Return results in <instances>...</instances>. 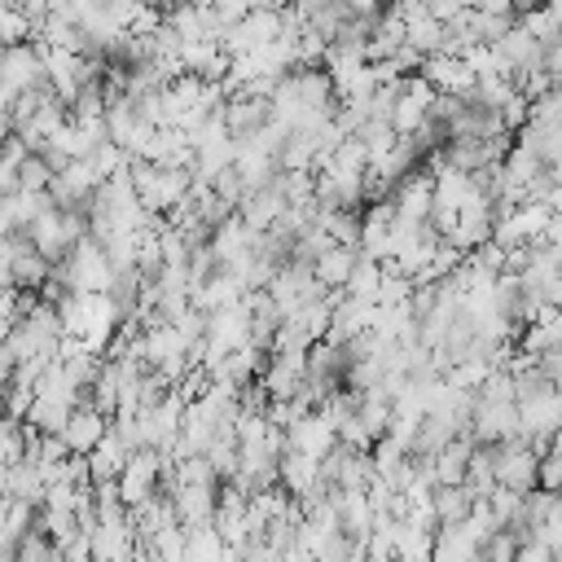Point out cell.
Instances as JSON below:
<instances>
[{"label": "cell", "mask_w": 562, "mask_h": 562, "mask_svg": "<svg viewBox=\"0 0 562 562\" xmlns=\"http://www.w3.org/2000/svg\"><path fill=\"white\" fill-rule=\"evenodd\" d=\"M88 233V220H83V206H44L31 224H26V237H31V246L48 259V263H61L70 250H75V241Z\"/></svg>", "instance_id": "6da1fadb"}, {"label": "cell", "mask_w": 562, "mask_h": 562, "mask_svg": "<svg viewBox=\"0 0 562 562\" xmlns=\"http://www.w3.org/2000/svg\"><path fill=\"white\" fill-rule=\"evenodd\" d=\"M492 448V474H496V487H509V492H531L540 483V448L522 435H509V439H496L487 443Z\"/></svg>", "instance_id": "7a4b0ae2"}, {"label": "cell", "mask_w": 562, "mask_h": 562, "mask_svg": "<svg viewBox=\"0 0 562 562\" xmlns=\"http://www.w3.org/2000/svg\"><path fill=\"white\" fill-rule=\"evenodd\" d=\"M514 404H518V435L531 439L544 452L549 439L562 430V386L558 382H544V386L518 395Z\"/></svg>", "instance_id": "3957f363"}, {"label": "cell", "mask_w": 562, "mask_h": 562, "mask_svg": "<svg viewBox=\"0 0 562 562\" xmlns=\"http://www.w3.org/2000/svg\"><path fill=\"white\" fill-rule=\"evenodd\" d=\"M57 268H61L70 290H110V281H114V263L105 259V250H101V241L92 233H83L75 241V250Z\"/></svg>", "instance_id": "277c9868"}, {"label": "cell", "mask_w": 562, "mask_h": 562, "mask_svg": "<svg viewBox=\"0 0 562 562\" xmlns=\"http://www.w3.org/2000/svg\"><path fill=\"white\" fill-rule=\"evenodd\" d=\"M114 483H119L123 505H140L145 496L162 492V452H158V448H136V452H127V461H123V470H119Z\"/></svg>", "instance_id": "5b68a950"}, {"label": "cell", "mask_w": 562, "mask_h": 562, "mask_svg": "<svg viewBox=\"0 0 562 562\" xmlns=\"http://www.w3.org/2000/svg\"><path fill=\"white\" fill-rule=\"evenodd\" d=\"M149 132H154V123L145 119V110H140L136 97L119 92V97L105 101V136H110L114 145H123L127 154H136V149L149 140Z\"/></svg>", "instance_id": "8992f818"}, {"label": "cell", "mask_w": 562, "mask_h": 562, "mask_svg": "<svg viewBox=\"0 0 562 562\" xmlns=\"http://www.w3.org/2000/svg\"><path fill=\"white\" fill-rule=\"evenodd\" d=\"M430 202H435V171H430L426 162H417L413 171H404V176L391 184V206H395L400 220L426 224Z\"/></svg>", "instance_id": "52a82bcc"}, {"label": "cell", "mask_w": 562, "mask_h": 562, "mask_svg": "<svg viewBox=\"0 0 562 562\" xmlns=\"http://www.w3.org/2000/svg\"><path fill=\"white\" fill-rule=\"evenodd\" d=\"M53 272V263L31 246V237L18 228V233H9V255H4V277L18 285V290H26V294H40V285H44V277Z\"/></svg>", "instance_id": "ba28073f"}, {"label": "cell", "mask_w": 562, "mask_h": 562, "mask_svg": "<svg viewBox=\"0 0 562 562\" xmlns=\"http://www.w3.org/2000/svg\"><path fill=\"white\" fill-rule=\"evenodd\" d=\"M220 119H224L228 136L241 140V136L259 132V127L272 119V97H250V92L233 88V92H224V101H220Z\"/></svg>", "instance_id": "9c48e42d"}, {"label": "cell", "mask_w": 562, "mask_h": 562, "mask_svg": "<svg viewBox=\"0 0 562 562\" xmlns=\"http://www.w3.org/2000/svg\"><path fill=\"white\" fill-rule=\"evenodd\" d=\"M97 184H101V176H97L92 158H70L66 167L53 171L48 198H53L57 206H88V198L97 193Z\"/></svg>", "instance_id": "30bf717a"}, {"label": "cell", "mask_w": 562, "mask_h": 562, "mask_svg": "<svg viewBox=\"0 0 562 562\" xmlns=\"http://www.w3.org/2000/svg\"><path fill=\"white\" fill-rule=\"evenodd\" d=\"M518 435V404L514 400H479L474 395V413H470V439L474 443H496Z\"/></svg>", "instance_id": "8fae6325"}, {"label": "cell", "mask_w": 562, "mask_h": 562, "mask_svg": "<svg viewBox=\"0 0 562 562\" xmlns=\"http://www.w3.org/2000/svg\"><path fill=\"white\" fill-rule=\"evenodd\" d=\"M105 430H110V417L97 408V404H88V400H75L70 404V417H66V426H61V439H66V448L70 452H92L101 439H105Z\"/></svg>", "instance_id": "7c38bea8"}, {"label": "cell", "mask_w": 562, "mask_h": 562, "mask_svg": "<svg viewBox=\"0 0 562 562\" xmlns=\"http://www.w3.org/2000/svg\"><path fill=\"white\" fill-rule=\"evenodd\" d=\"M334 443H338V430L321 408H307L285 426V448H299L307 457H325Z\"/></svg>", "instance_id": "4fadbf2b"}, {"label": "cell", "mask_w": 562, "mask_h": 562, "mask_svg": "<svg viewBox=\"0 0 562 562\" xmlns=\"http://www.w3.org/2000/svg\"><path fill=\"white\" fill-rule=\"evenodd\" d=\"M277 483H281L290 496H307V492L329 487V483L321 479V457H307V452H299V448H281V457H277Z\"/></svg>", "instance_id": "5bb4252c"}, {"label": "cell", "mask_w": 562, "mask_h": 562, "mask_svg": "<svg viewBox=\"0 0 562 562\" xmlns=\"http://www.w3.org/2000/svg\"><path fill=\"white\" fill-rule=\"evenodd\" d=\"M422 75L430 79L435 92H457V97H465V92L474 88V70H470V61H465L461 53H430V57H422Z\"/></svg>", "instance_id": "9a60e30c"}, {"label": "cell", "mask_w": 562, "mask_h": 562, "mask_svg": "<svg viewBox=\"0 0 562 562\" xmlns=\"http://www.w3.org/2000/svg\"><path fill=\"white\" fill-rule=\"evenodd\" d=\"M180 61H184V70L189 75H202V79H224V70H228V53H224V44H220V35H202V40H184L180 44Z\"/></svg>", "instance_id": "2e32d148"}, {"label": "cell", "mask_w": 562, "mask_h": 562, "mask_svg": "<svg viewBox=\"0 0 562 562\" xmlns=\"http://www.w3.org/2000/svg\"><path fill=\"white\" fill-rule=\"evenodd\" d=\"M285 211V198H281V189H277V180H268V184H259V189H250L241 202H237V215L246 220V228H255V233H263V228H272L277 224V215Z\"/></svg>", "instance_id": "e0dca14e"}, {"label": "cell", "mask_w": 562, "mask_h": 562, "mask_svg": "<svg viewBox=\"0 0 562 562\" xmlns=\"http://www.w3.org/2000/svg\"><path fill=\"white\" fill-rule=\"evenodd\" d=\"M356 259H360V246L329 241V246L312 259V277H316L325 290H342V285H347V277H351V268H356Z\"/></svg>", "instance_id": "ac0fdd59"}, {"label": "cell", "mask_w": 562, "mask_h": 562, "mask_svg": "<svg viewBox=\"0 0 562 562\" xmlns=\"http://www.w3.org/2000/svg\"><path fill=\"white\" fill-rule=\"evenodd\" d=\"M83 461H88V483H105V479H119V470L127 461V448L119 443L114 430H105V439L92 452H83Z\"/></svg>", "instance_id": "d6986e66"}, {"label": "cell", "mask_w": 562, "mask_h": 562, "mask_svg": "<svg viewBox=\"0 0 562 562\" xmlns=\"http://www.w3.org/2000/svg\"><path fill=\"white\" fill-rule=\"evenodd\" d=\"M4 496H18V501L40 505V501H44V474H40V461L22 457V461L4 465Z\"/></svg>", "instance_id": "ffe728a7"}, {"label": "cell", "mask_w": 562, "mask_h": 562, "mask_svg": "<svg viewBox=\"0 0 562 562\" xmlns=\"http://www.w3.org/2000/svg\"><path fill=\"white\" fill-rule=\"evenodd\" d=\"M430 558L439 562H457V558H479V540L461 527V522H439L435 527V544H430Z\"/></svg>", "instance_id": "44dd1931"}, {"label": "cell", "mask_w": 562, "mask_h": 562, "mask_svg": "<svg viewBox=\"0 0 562 562\" xmlns=\"http://www.w3.org/2000/svg\"><path fill=\"white\" fill-rule=\"evenodd\" d=\"M470 505H474V492L465 483H439V487H430V509H435L439 522H461L470 514Z\"/></svg>", "instance_id": "7402d4cb"}, {"label": "cell", "mask_w": 562, "mask_h": 562, "mask_svg": "<svg viewBox=\"0 0 562 562\" xmlns=\"http://www.w3.org/2000/svg\"><path fill=\"white\" fill-rule=\"evenodd\" d=\"M184 558H198V562H215V558H228V544L220 536L215 522H202V527H184Z\"/></svg>", "instance_id": "603a6c76"}, {"label": "cell", "mask_w": 562, "mask_h": 562, "mask_svg": "<svg viewBox=\"0 0 562 562\" xmlns=\"http://www.w3.org/2000/svg\"><path fill=\"white\" fill-rule=\"evenodd\" d=\"M404 44H408V48H417L422 57L439 53V48H443V22H439V18H430V13L408 18V22H404Z\"/></svg>", "instance_id": "cb8c5ba5"}, {"label": "cell", "mask_w": 562, "mask_h": 562, "mask_svg": "<svg viewBox=\"0 0 562 562\" xmlns=\"http://www.w3.org/2000/svg\"><path fill=\"white\" fill-rule=\"evenodd\" d=\"M378 285H382V259L360 255V259H356V268H351V277H347V285H342V294L378 303Z\"/></svg>", "instance_id": "d4e9b609"}, {"label": "cell", "mask_w": 562, "mask_h": 562, "mask_svg": "<svg viewBox=\"0 0 562 562\" xmlns=\"http://www.w3.org/2000/svg\"><path fill=\"white\" fill-rule=\"evenodd\" d=\"M66 417H70V404H57V400H48V395H35L22 422H26V426H35L40 435H61Z\"/></svg>", "instance_id": "484cf974"}, {"label": "cell", "mask_w": 562, "mask_h": 562, "mask_svg": "<svg viewBox=\"0 0 562 562\" xmlns=\"http://www.w3.org/2000/svg\"><path fill=\"white\" fill-rule=\"evenodd\" d=\"M22 40H35V18L18 0H0V48Z\"/></svg>", "instance_id": "4316f807"}, {"label": "cell", "mask_w": 562, "mask_h": 562, "mask_svg": "<svg viewBox=\"0 0 562 562\" xmlns=\"http://www.w3.org/2000/svg\"><path fill=\"white\" fill-rule=\"evenodd\" d=\"M57 558H61L57 540H53L48 531H40L35 522L18 536V562H57Z\"/></svg>", "instance_id": "83f0119b"}, {"label": "cell", "mask_w": 562, "mask_h": 562, "mask_svg": "<svg viewBox=\"0 0 562 562\" xmlns=\"http://www.w3.org/2000/svg\"><path fill=\"white\" fill-rule=\"evenodd\" d=\"M26 457V422L13 413H0V465H13Z\"/></svg>", "instance_id": "f1b7e54d"}, {"label": "cell", "mask_w": 562, "mask_h": 562, "mask_svg": "<svg viewBox=\"0 0 562 562\" xmlns=\"http://www.w3.org/2000/svg\"><path fill=\"white\" fill-rule=\"evenodd\" d=\"M430 544H435V531H422L395 518V558H430Z\"/></svg>", "instance_id": "f546056e"}, {"label": "cell", "mask_w": 562, "mask_h": 562, "mask_svg": "<svg viewBox=\"0 0 562 562\" xmlns=\"http://www.w3.org/2000/svg\"><path fill=\"white\" fill-rule=\"evenodd\" d=\"M48 180H53V162H48L40 149H31V154L18 162V189L44 193V189H48Z\"/></svg>", "instance_id": "4dcf8cb0"}, {"label": "cell", "mask_w": 562, "mask_h": 562, "mask_svg": "<svg viewBox=\"0 0 562 562\" xmlns=\"http://www.w3.org/2000/svg\"><path fill=\"white\" fill-rule=\"evenodd\" d=\"M479 553L492 558V562H514V558H518V531H514V527H496V531L479 544Z\"/></svg>", "instance_id": "1f68e13d"}, {"label": "cell", "mask_w": 562, "mask_h": 562, "mask_svg": "<svg viewBox=\"0 0 562 562\" xmlns=\"http://www.w3.org/2000/svg\"><path fill=\"white\" fill-rule=\"evenodd\" d=\"M527 119H536V123H562V88L553 83V88H544L540 97H531Z\"/></svg>", "instance_id": "d6a6232c"}, {"label": "cell", "mask_w": 562, "mask_h": 562, "mask_svg": "<svg viewBox=\"0 0 562 562\" xmlns=\"http://www.w3.org/2000/svg\"><path fill=\"white\" fill-rule=\"evenodd\" d=\"M206 184H211V189H215V193H220L224 202H233V206H237V202L246 198V180H241V171H237L233 162H228V167H220V171H215V176H211Z\"/></svg>", "instance_id": "836d02e7"}, {"label": "cell", "mask_w": 562, "mask_h": 562, "mask_svg": "<svg viewBox=\"0 0 562 562\" xmlns=\"http://www.w3.org/2000/svg\"><path fill=\"white\" fill-rule=\"evenodd\" d=\"M527 105H531V101H527V97L514 88V92H509V97L496 105V110H501V127H505V132H518V127L527 123Z\"/></svg>", "instance_id": "e575fe53"}, {"label": "cell", "mask_w": 562, "mask_h": 562, "mask_svg": "<svg viewBox=\"0 0 562 562\" xmlns=\"http://www.w3.org/2000/svg\"><path fill=\"white\" fill-rule=\"evenodd\" d=\"M536 487H553V492L562 487V452L558 448H544L540 452V483Z\"/></svg>", "instance_id": "d590c367"}, {"label": "cell", "mask_w": 562, "mask_h": 562, "mask_svg": "<svg viewBox=\"0 0 562 562\" xmlns=\"http://www.w3.org/2000/svg\"><path fill=\"white\" fill-rule=\"evenodd\" d=\"M536 364H540V373H544L549 382H558V386H562V342H558V347H549V351H540V356H536Z\"/></svg>", "instance_id": "8d00e7d4"}, {"label": "cell", "mask_w": 562, "mask_h": 562, "mask_svg": "<svg viewBox=\"0 0 562 562\" xmlns=\"http://www.w3.org/2000/svg\"><path fill=\"white\" fill-rule=\"evenodd\" d=\"M509 4H514V13H527V9H536L540 0H509Z\"/></svg>", "instance_id": "74e56055"}, {"label": "cell", "mask_w": 562, "mask_h": 562, "mask_svg": "<svg viewBox=\"0 0 562 562\" xmlns=\"http://www.w3.org/2000/svg\"><path fill=\"white\" fill-rule=\"evenodd\" d=\"M549 75H553V83H558V88H562V57H558V66H553V70H549Z\"/></svg>", "instance_id": "f35d334b"}, {"label": "cell", "mask_w": 562, "mask_h": 562, "mask_svg": "<svg viewBox=\"0 0 562 562\" xmlns=\"http://www.w3.org/2000/svg\"><path fill=\"white\" fill-rule=\"evenodd\" d=\"M0 413H4V386H0Z\"/></svg>", "instance_id": "ab89813d"}]
</instances>
